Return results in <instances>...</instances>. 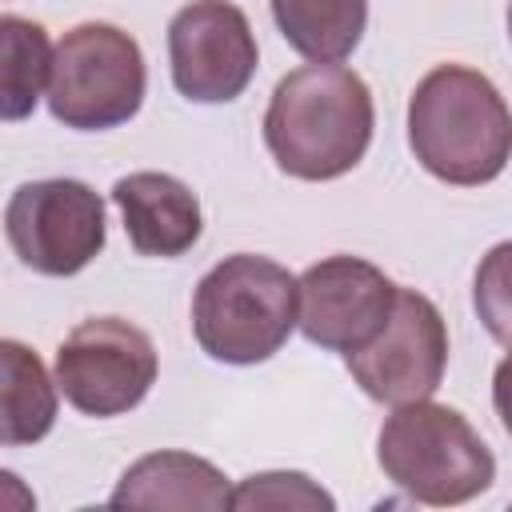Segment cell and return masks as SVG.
<instances>
[{
  "label": "cell",
  "instance_id": "obj_16",
  "mask_svg": "<svg viewBox=\"0 0 512 512\" xmlns=\"http://www.w3.org/2000/svg\"><path fill=\"white\" fill-rule=\"evenodd\" d=\"M472 308H476L480 324L488 328V336L496 344L512 348V240H500L476 264Z\"/></svg>",
  "mask_w": 512,
  "mask_h": 512
},
{
  "label": "cell",
  "instance_id": "obj_1",
  "mask_svg": "<svg viewBox=\"0 0 512 512\" xmlns=\"http://www.w3.org/2000/svg\"><path fill=\"white\" fill-rule=\"evenodd\" d=\"M376 128L368 84L340 64L288 72L264 112V144L280 172L296 180H336L352 172Z\"/></svg>",
  "mask_w": 512,
  "mask_h": 512
},
{
  "label": "cell",
  "instance_id": "obj_9",
  "mask_svg": "<svg viewBox=\"0 0 512 512\" xmlns=\"http://www.w3.org/2000/svg\"><path fill=\"white\" fill-rule=\"evenodd\" d=\"M168 64L184 100L228 104L252 84L260 48L232 0H192L168 24Z\"/></svg>",
  "mask_w": 512,
  "mask_h": 512
},
{
  "label": "cell",
  "instance_id": "obj_2",
  "mask_svg": "<svg viewBox=\"0 0 512 512\" xmlns=\"http://www.w3.org/2000/svg\"><path fill=\"white\" fill-rule=\"evenodd\" d=\"M408 148L436 180L480 188L512 160V108L484 72L440 64L412 88Z\"/></svg>",
  "mask_w": 512,
  "mask_h": 512
},
{
  "label": "cell",
  "instance_id": "obj_14",
  "mask_svg": "<svg viewBox=\"0 0 512 512\" xmlns=\"http://www.w3.org/2000/svg\"><path fill=\"white\" fill-rule=\"evenodd\" d=\"M0 364H4V444L20 448L44 440L56 424L60 384L48 376L40 356L20 340L0 344Z\"/></svg>",
  "mask_w": 512,
  "mask_h": 512
},
{
  "label": "cell",
  "instance_id": "obj_3",
  "mask_svg": "<svg viewBox=\"0 0 512 512\" xmlns=\"http://www.w3.org/2000/svg\"><path fill=\"white\" fill-rule=\"evenodd\" d=\"M292 328H300V280L268 256H224L192 292V336L220 364H264Z\"/></svg>",
  "mask_w": 512,
  "mask_h": 512
},
{
  "label": "cell",
  "instance_id": "obj_5",
  "mask_svg": "<svg viewBox=\"0 0 512 512\" xmlns=\"http://www.w3.org/2000/svg\"><path fill=\"white\" fill-rule=\"evenodd\" d=\"M148 68L140 44L104 20L60 36L48 76V112L76 132H104L132 120L144 104Z\"/></svg>",
  "mask_w": 512,
  "mask_h": 512
},
{
  "label": "cell",
  "instance_id": "obj_8",
  "mask_svg": "<svg viewBox=\"0 0 512 512\" xmlns=\"http://www.w3.org/2000/svg\"><path fill=\"white\" fill-rule=\"evenodd\" d=\"M344 364L376 404L396 408L428 400L448 368V324L424 292L396 288L384 328L364 348L348 352Z\"/></svg>",
  "mask_w": 512,
  "mask_h": 512
},
{
  "label": "cell",
  "instance_id": "obj_7",
  "mask_svg": "<svg viewBox=\"0 0 512 512\" xmlns=\"http://www.w3.org/2000/svg\"><path fill=\"white\" fill-rule=\"evenodd\" d=\"M156 348L124 316L80 320L56 348V384L64 400L96 420L132 412L156 384Z\"/></svg>",
  "mask_w": 512,
  "mask_h": 512
},
{
  "label": "cell",
  "instance_id": "obj_11",
  "mask_svg": "<svg viewBox=\"0 0 512 512\" xmlns=\"http://www.w3.org/2000/svg\"><path fill=\"white\" fill-rule=\"evenodd\" d=\"M124 232L140 256H184L204 228L196 192L168 172H128L112 184Z\"/></svg>",
  "mask_w": 512,
  "mask_h": 512
},
{
  "label": "cell",
  "instance_id": "obj_13",
  "mask_svg": "<svg viewBox=\"0 0 512 512\" xmlns=\"http://www.w3.org/2000/svg\"><path fill=\"white\" fill-rule=\"evenodd\" d=\"M288 48L312 64H340L368 28V0H268Z\"/></svg>",
  "mask_w": 512,
  "mask_h": 512
},
{
  "label": "cell",
  "instance_id": "obj_18",
  "mask_svg": "<svg viewBox=\"0 0 512 512\" xmlns=\"http://www.w3.org/2000/svg\"><path fill=\"white\" fill-rule=\"evenodd\" d=\"M492 404H496V416H500L504 432L512 436V352L492 372Z\"/></svg>",
  "mask_w": 512,
  "mask_h": 512
},
{
  "label": "cell",
  "instance_id": "obj_6",
  "mask_svg": "<svg viewBox=\"0 0 512 512\" xmlns=\"http://www.w3.org/2000/svg\"><path fill=\"white\" fill-rule=\"evenodd\" d=\"M4 236L24 268L40 276H76L104 252V200L72 176L28 180L8 196Z\"/></svg>",
  "mask_w": 512,
  "mask_h": 512
},
{
  "label": "cell",
  "instance_id": "obj_15",
  "mask_svg": "<svg viewBox=\"0 0 512 512\" xmlns=\"http://www.w3.org/2000/svg\"><path fill=\"white\" fill-rule=\"evenodd\" d=\"M0 44H4V92H0V116L8 124L32 116L36 100L48 96V76H52V44L48 32L24 16L4 12L0 20Z\"/></svg>",
  "mask_w": 512,
  "mask_h": 512
},
{
  "label": "cell",
  "instance_id": "obj_17",
  "mask_svg": "<svg viewBox=\"0 0 512 512\" xmlns=\"http://www.w3.org/2000/svg\"><path fill=\"white\" fill-rule=\"evenodd\" d=\"M232 508H324L336 500L304 472H256L232 488Z\"/></svg>",
  "mask_w": 512,
  "mask_h": 512
},
{
  "label": "cell",
  "instance_id": "obj_10",
  "mask_svg": "<svg viewBox=\"0 0 512 512\" xmlns=\"http://www.w3.org/2000/svg\"><path fill=\"white\" fill-rule=\"evenodd\" d=\"M396 284L360 256H324L300 276V332L316 348L356 352L388 320Z\"/></svg>",
  "mask_w": 512,
  "mask_h": 512
},
{
  "label": "cell",
  "instance_id": "obj_12",
  "mask_svg": "<svg viewBox=\"0 0 512 512\" xmlns=\"http://www.w3.org/2000/svg\"><path fill=\"white\" fill-rule=\"evenodd\" d=\"M112 508H232L228 476L192 452H148L116 480Z\"/></svg>",
  "mask_w": 512,
  "mask_h": 512
},
{
  "label": "cell",
  "instance_id": "obj_4",
  "mask_svg": "<svg viewBox=\"0 0 512 512\" xmlns=\"http://www.w3.org/2000/svg\"><path fill=\"white\" fill-rule=\"evenodd\" d=\"M376 460L384 476L416 504H468L496 480V460L480 432L448 404H396L380 428Z\"/></svg>",
  "mask_w": 512,
  "mask_h": 512
},
{
  "label": "cell",
  "instance_id": "obj_19",
  "mask_svg": "<svg viewBox=\"0 0 512 512\" xmlns=\"http://www.w3.org/2000/svg\"><path fill=\"white\" fill-rule=\"evenodd\" d=\"M508 40H512V0H508Z\"/></svg>",
  "mask_w": 512,
  "mask_h": 512
}]
</instances>
